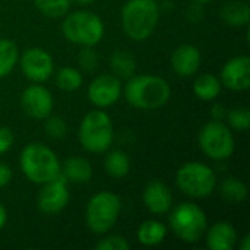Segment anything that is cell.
<instances>
[{"instance_id": "83f0119b", "label": "cell", "mask_w": 250, "mask_h": 250, "mask_svg": "<svg viewBox=\"0 0 250 250\" xmlns=\"http://www.w3.org/2000/svg\"><path fill=\"white\" fill-rule=\"evenodd\" d=\"M227 120L229 125L237 130H246L250 126V113L246 107H237L233 108L229 114H227Z\"/></svg>"}, {"instance_id": "ffe728a7", "label": "cell", "mask_w": 250, "mask_h": 250, "mask_svg": "<svg viewBox=\"0 0 250 250\" xmlns=\"http://www.w3.org/2000/svg\"><path fill=\"white\" fill-rule=\"evenodd\" d=\"M166 236H167V227L155 220L142 223L138 230V240L144 246H157L164 242Z\"/></svg>"}, {"instance_id": "4fadbf2b", "label": "cell", "mask_w": 250, "mask_h": 250, "mask_svg": "<svg viewBox=\"0 0 250 250\" xmlns=\"http://www.w3.org/2000/svg\"><path fill=\"white\" fill-rule=\"evenodd\" d=\"M120 94H122L120 79L108 73L97 76L88 88L89 101L100 108L113 105L120 98Z\"/></svg>"}, {"instance_id": "603a6c76", "label": "cell", "mask_w": 250, "mask_h": 250, "mask_svg": "<svg viewBox=\"0 0 250 250\" xmlns=\"http://www.w3.org/2000/svg\"><path fill=\"white\" fill-rule=\"evenodd\" d=\"M104 167L107 174H110L114 179H122L130 170V158L123 151H111L105 157Z\"/></svg>"}, {"instance_id": "3957f363", "label": "cell", "mask_w": 250, "mask_h": 250, "mask_svg": "<svg viewBox=\"0 0 250 250\" xmlns=\"http://www.w3.org/2000/svg\"><path fill=\"white\" fill-rule=\"evenodd\" d=\"M160 19V6L155 0H129L122 9V25L126 35L135 41L149 38Z\"/></svg>"}, {"instance_id": "6da1fadb", "label": "cell", "mask_w": 250, "mask_h": 250, "mask_svg": "<svg viewBox=\"0 0 250 250\" xmlns=\"http://www.w3.org/2000/svg\"><path fill=\"white\" fill-rule=\"evenodd\" d=\"M170 95L167 81L155 75L130 76L125 86L126 101L139 110H157L168 103Z\"/></svg>"}, {"instance_id": "e0dca14e", "label": "cell", "mask_w": 250, "mask_h": 250, "mask_svg": "<svg viewBox=\"0 0 250 250\" xmlns=\"http://www.w3.org/2000/svg\"><path fill=\"white\" fill-rule=\"evenodd\" d=\"M236 243L237 231L227 221H220L208 230L207 245L211 250H231Z\"/></svg>"}, {"instance_id": "5bb4252c", "label": "cell", "mask_w": 250, "mask_h": 250, "mask_svg": "<svg viewBox=\"0 0 250 250\" xmlns=\"http://www.w3.org/2000/svg\"><path fill=\"white\" fill-rule=\"evenodd\" d=\"M221 83L231 91L240 92L250 86V59L237 56L229 60L221 70Z\"/></svg>"}, {"instance_id": "7c38bea8", "label": "cell", "mask_w": 250, "mask_h": 250, "mask_svg": "<svg viewBox=\"0 0 250 250\" xmlns=\"http://www.w3.org/2000/svg\"><path fill=\"white\" fill-rule=\"evenodd\" d=\"M21 105L26 116L35 120H44L51 114L54 101L51 92L47 88L31 85L22 92Z\"/></svg>"}, {"instance_id": "d6a6232c", "label": "cell", "mask_w": 250, "mask_h": 250, "mask_svg": "<svg viewBox=\"0 0 250 250\" xmlns=\"http://www.w3.org/2000/svg\"><path fill=\"white\" fill-rule=\"evenodd\" d=\"M10 180H12V170L9 168V166L0 163V188L9 185Z\"/></svg>"}, {"instance_id": "5b68a950", "label": "cell", "mask_w": 250, "mask_h": 250, "mask_svg": "<svg viewBox=\"0 0 250 250\" xmlns=\"http://www.w3.org/2000/svg\"><path fill=\"white\" fill-rule=\"evenodd\" d=\"M114 130L110 116L103 110H92L85 114L79 127V142L83 149L98 154L110 148Z\"/></svg>"}, {"instance_id": "1f68e13d", "label": "cell", "mask_w": 250, "mask_h": 250, "mask_svg": "<svg viewBox=\"0 0 250 250\" xmlns=\"http://www.w3.org/2000/svg\"><path fill=\"white\" fill-rule=\"evenodd\" d=\"M13 145V133L9 127L0 126V155L7 152Z\"/></svg>"}, {"instance_id": "e575fe53", "label": "cell", "mask_w": 250, "mask_h": 250, "mask_svg": "<svg viewBox=\"0 0 250 250\" xmlns=\"http://www.w3.org/2000/svg\"><path fill=\"white\" fill-rule=\"evenodd\" d=\"M6 221H7V212H6V209H4V207L0 204V230L4 227V224H6Z\"/></svg>"}, {"instance_id": "52a82bcc", "label": "cell", "mask_w": 250, "mask_h": 250, "mask_svg": "<svg viewBox=\"0 0 250 250\" xmlns=\"http://www.w3.org/2000/svg\"><path fill=\"white\" fill-rule=\"evenodd\" d=\"M120 209L122 202L117 195L107 190L95 193L89 199L85 212V220L89 230L95 234L108 233L116 224Z\"/></svg>"}, {"instance_id": "7402d4cb", "label": "cell", "mask_w": 250, "mask_h": 250, "mask_svg": "<svg viewBox=\"0 0 250 250\" xmlns=\"http://www.w3.org/2000/svg\"><path fill=\"white\" fill-rule=\"evenodd\" d=\"M220 195L229 204H240L248 198V188L242 180L236 177H227L221 182Z\"/></svg>"}, {"instance_id": "484cf974", "label": "cell", "mask_w": 250, "mask_h": 250, "mask_svg": "<svg viewBox=\"0 0 250 250\" xmlns=\"http://www.w3.org/2000/svg\"><path fill=\"white\" fill-rule=\"evenodd\" d=\"M83 78L75 67H62L56 75V83L60 89L72 92L82 86Z\"/></svg>"}, {"instance_id": "d6986e66", "label": "cell", "mask_w": 250, "mask_h": 250, "mask_svg": "<svg viewBox=\"0 0 250 250\" xmlns=\"http://www.w3.org/2000/svg\"><path fill=\"white\" fill-rule=\"evenodd\" d=\"M221 19L231 26H245L249 23L250 9L246 1L226 3L220 10Z\"/></svg>"}, {"instance_id": "9a60e30c", "label": "cell", "mask_w": 250, "mask_h": 250, "mask_svg": "<svg viewBox=\"0 0 250 250\" xmlns=\"http://www.w3.org/2000/svg\"><path fill=\"white\" fill-rule=\"evenodd\" d=\"M171 66L179 76L189 78L195 75L201 66V51L192 44H183L173 51Z\"/></svg>"}, {"instance_id": "ac0fdd59", "label": "cell", "mask_w": 250, "mask_h": 250, "mask_svg": "<svg viewBox=\"0 0 250 250\" xmlns=\"http://www.w3.org/2000/svg\"><path fill=\"white\" fill-rule=\"evenodd\" d=\"M60 173L64 176V179L67 182L82 185V183H88L91 180L92 167H91L89 161L82 157H69L64 161L63 170H60Z\"/></svg>"}, {"instance_id": "74e56055", "label": "cell", "mask_w": 250, "mask_h": 250, "mask_svg": "<svg viewBox=\"0 0 250 250\" xmlns=\"http://www.w3.org/2000/svg\"><path fill=\"white\" fill-rule=\"evenodd\" d=\"M195 1H198V3H207V1H211V0H195Z\"/></svg>"}, {"instance_id": "8992f818", "label": "cell", "mask_w": 250, "mask_h": 250, "mask_svg": "<svg viewBox=\"0 0 250 250\" xmlns=\"http://www.w3.org/2000/svg\"><path fill=\"white\" fill-rule=\"evenodd\" d=\"M173 233L185 243H196L207 231L208 221L204 209L192 202L177 205L170 215Z\"/></svg>"}, {"instance_id": "f546056e", "label": "cell", "mask_w": 250, "mask_h": 250, "mask_svg": "<svg viewBox=\"0 0 250 250\" xmlns=\"http://www.w3.org/2000/svg\"><path fill=\"white\" fill-rule=\"evenodd\" d=\"M129 242L122 236H108L95 245L97 250H129Z\"/></svg>"}, {"instance_id": "7a4b0ae2", "label": "cell", "mask_w": 250, "mask_h": 250, "mask_svg": "<svg viewBox=\"0 0 250 250\" xmlns=\"http://www.w3.org/2000/svg\"><path fill=\"white\" fill-rule=\"evenodd\" d=\"M21 170L28 180L44 185L60 174V161L54 151L44 144H28L21 152Z\"/></svg>"}, {"instance_id": "4316f807", "label": "cell", "mask_w": 250, "mask_h": 250, "mask_svg": "<svg viewBox=\"0 0 250 250\" xmlns=\"http://www.w3.org/2000/svg\"><path fill=\"white\" fill-rule=\"evenodd\" d=\"M72 0H34L35 7L50 18L64 16L70 9Z\"/></svg>"}, {"instance_id": "8d00e7d4", "label": "cell", "mask_w": 250, "mask_h": 250, "mask_svg": "<svg viewBox=\"0 0 250 250\" xmlns=\"http://www.w3.org/2000/svg\"><path fill=\"white\" fill-rule=\"evenodd\" d=\"M72 1H75V3H76V4H79V6H88V4L95 3L97 0H72Z\"/></svg>"}, {"instance_id": "9c48e42d", "label": "cell", "mask_w": 250, "mask_h": 250, "mask_svg": "<svg viewBox=\"0 0 250 250\" xmlns=\"http://www.w3.org/2000/svg\"><path fill=\"white\" fill-rule=\"evenodd\" d=\"M199 146L209 158L223 161L233 155L234 138L227 125L221 120H212L201 129Z\"/></svg>"}, {"instance_id": "8fae6325", "label": "cell", "mask_w": 250, "mask_h": 250, "mask_svg": "<svg viewBox=\"0 0 250 250\" xmlns=\"http://www.w3.org/2000/svg\"><path fill=\"white\" fill-rule=\"evenodd\" d=\"M21 69L28 79L44 82L53 75L54 62L48 51L40 47H32L23 51L21 57Z\"/></svg>"}, {"instance_id": "ba28073f", "label": "cell", "mask_w": 250, "mask_h": 250, "mask_svg": "<svg viewBox=\"0 0 250 250\" xmlns=\"http://www.w3.org/2000/svg\"><path fill=\"white\" fill-rule=\"evenodd\" d=\"M177 188L190 198H207L217 186L215 171L204 163H186L176 173Z\"/></svg>"}, {"instance_id": "d590c367", "label": "cell", "mask_w": 250, "mask_h": 250, "mask_svg": "<svg viewBox=\"0 0 250 250\" xmlns=\"http://www.w3.org/2000/svg\"><path fill=\"white\" fill-rule=\"evenodd\" d=\"M240 249L242 250H250V236H246L240 245Z\"/></svg>"}, {"instance_id": "4dcf8cb0", "label": "cell", "mask_w": 250, "mask_h": 250, "mask_svg": "<svg viewBox=\"0 0 250 250\" xmlns=\"http://www.w3.org/2000/svg\"><path fill=\"white\" fill-rule=\"evenodd\" d=\"M78 62L83 70L92 72V70H95V67L98 64V56L92 47H83L78 56Z\"/></svg>"}, {"instance_id": "f1b7e54d", "label": "cell", "mask_w": 250, "mask_h": 250, "mask_svg": "<svg viewBox=\"0 0 250 250\" xmlns=\"http://www.w3.org/2000/svg\"><path fill=\"white\" fill-rule=\"evenodd\" d=\"M45 120V125H44V129H45V133L53 138V139H62L66 136V132H67V127H66V123L62 117L59 116H48Z\"/></svg>"}, {"instance_id": "836d02e7", "label": "cell", "mask_w": 250, "mask_h": 250, "mask_svg": "<svg viewBox=\"0 0 250 250\" xmlns=\"http://www.w3.org/2000/svg\"><path fill=\"white\" fill-rule=\"evenodd\" d=\"M211 116H212V120H223V119L227 116V111H226V108H224L223 104L215 103V104L212 105Z\"/></svg>"}, {"instance_id": "2e32d148", "label": "cell", "mask_w": 250, "mask_h": 250, "mask_svg": "<svg viewBox=\"0 0 250 250\" xmlns=\"http://www.w3.org/2000/svg\"><path fill=\"white\" fill-rule=\"evenodd\" d=\"M145 207L152 214H166L171 208V192L161 180H151L142 193Z\"/></svg>"}, {"instance_id": "30bf717a", "label": "cell", "mask_w": 250, "mask_h": 250, "mask_svg": "<svg viewBox=\"0 0 250 250\" xmlns=\"http://www.w3.org/2000/svg\"><path fill=\"white\" fill-rule=\"evenodd\" d=\"M70 195L67 189V180L60 173L53 180L44 183V188L38 193L37 207L42 214L54 215L62 212L69 204Z\"/></svg>"}, {"instance_id": "cb8c5ba5", "label": "cell", "mask_w": 250, "mask_h": 250, "mask_svg": "<svg viewBox=\"0 0 250 250\" xmlns=\"http://www.w3.org/2000/svg\"><path fill=\"white\" fill-rule=\"evenodd\" d=\"M110 64L113 72L117 75V78H130L136 70L135 57L125 50H116L111 56Z\"/></svg>"}, {"instance_id": "44dd1931", "label": "cell", "mask_w": 250, "mask_h": 250, "mask_svg": "<svg viewBox=\"0 0 250 250\" xmlns=\"http://www.w3.org/2000/svg\"><path fill=\"white\" fill-rule=\"evenodd\" d=\"M193 92L202 101H212L221 92V82L212 73H204L196 78L193 83Z\"/></svg>"}, {"instance_id": "277c9868", "label": "cell", "mask_w": 250, "mask_h": 250, "mask_svg": "<svg viewBox=\"0 0 250 250\" xmlns=\"http://www.w3.org/2000/svg\"><path fill=\"white\" fill-rule=\"evenodd\" d=\"M63 35L81 47L97 45L104 35V23L100 16L89 10H76L69 13L62 25Z\"/></svg>"}, {"instance_id": "d4e9b609", "label": "cell", "mask_w": 250, "mask_h": 250, "mask_svg": "<svg viewBox=\"0 0 250 250\" xmlns=\"http://www.w3.org/2000/svg\"><path fill=\"white\" fill-rule=\"evenodd\" d=\"M19 57V51L16 44L12 40L7 38H1L0 40V78L7 76Z\"/></svg>"}]
</instances>
